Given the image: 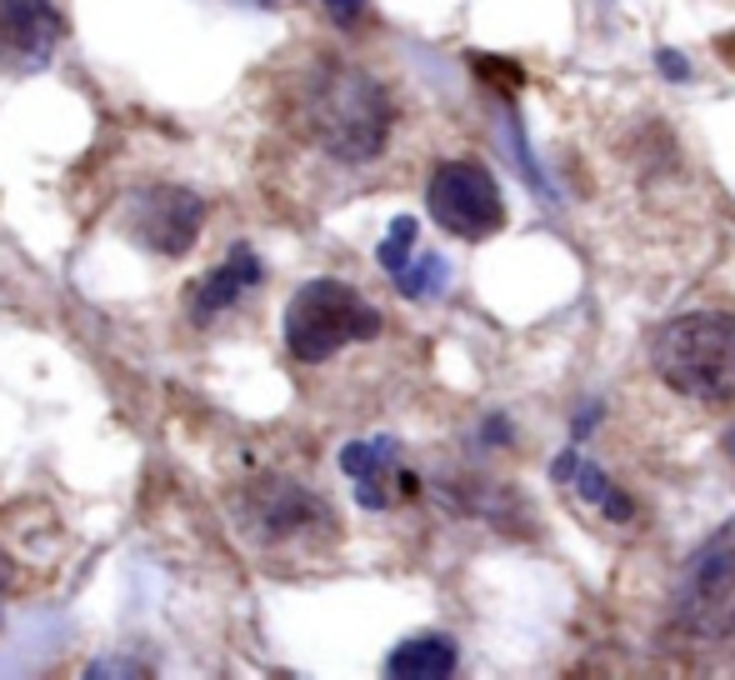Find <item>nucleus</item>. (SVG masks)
<instances>
[{
  "label": "nucleus",
  "mask_w": 735,
  "mask_h": 680,
  "mask_svg": "<svg viewBox=\"0 0 735 680\" xmlns=\"http://www.w3.org/2000/svg\"><path fill=\"white\" fill-rule=\"evenodd\" d=\"M240 526L256 540H291L316 526L335 530V516L325 511V501L316 491L285 481V476H265L261 485L240 491Z\"/></svg>",
  "instance_id": "7"
},
{
  "label": "nucleus",
  "mask_w": 735,
  "mask_h": 680,
  "mask_svg": "<svg viewBox=\"0 0 735 680\" xmlns=\"http://www.w3.org/2000/svg\"><path fill=\"white\" fill-rule=\"evenodd\" d=\"M60 36H66V21L50 0H0V71L5 75L46 71Z\"/></svg>",
  "instance_id": "8"
},
{
  "label": "nucleus",
  "mask_w": 735,
  "mask_h": 680,
  "mask_svg": "<svg viewBox=\"0 0 735 680\" xmlns=\"http://www.w3.org/2000/svg\"><path fill=\"white\" fill-rule=\"evenodd\" d=\"M415 235H420V225H415V215H395L391 221V231H386V241H380V250H376V260H380V270L386 275H401L405 266H411V246H415Z\"/></svg>",
  "instance_id": "13"
},
{
  "label": "nucleus",
  "mask_w": 735,
  "mask_h": 680,
  "mask_svg": "<svg viewBox=\"0 0 735 680\" xmlns=\"http://www.w3.org/2000/svg\"><path fill=\"white\" fill-rule=\"evenodd\" d=\"M671 610L680 631L696 641H735V520L690 551Z\"/></svg>",
  "instance_id": "4"
},
{
  "label": "nucleus",
  "mask_w": 735,
  "mask_h": 680,
  "mask_svg": "<svg viewBox=\"0 0 735 680\" xmlns=\"http://www.w3.org/2000/svg\"><path fill=\"white\" fill-rule=\"evenodd\" d=\"M11 586H15V565H11V555L0 551V625H5V600H11Z\"/></svg>",
  "instance_id": "20"
},
{
  "label": "nucleus",
  "mask_w": 735,
  "mask_h": 680,
  "mask_svg": "<svg viewBox=\"0 0 735 680\" xmlns=\"http://www.w3.org/2000/svg\"><path fill=\"white\" fill-rule=\"evenodd\" d=\"M651 365L665 386L686 400L731 406L735 400V316L690 310L665 320L651 340Z\"/></svg>",
  "instance_id": "2"
},
{
  "label": "nucleus",
  "mask_w": 735,
  "mask_h": 680,
  "mask_svg": "<svg viewBox=\"0 0 735 680\" xmlns=\"http://www.w3.org/2000/svg\"><path fill=\"white\" fill-rule=\"evenodd\" d=\"M455 666H461L455 641L436 631L411 635V641H401L386 656V676H401V680H446V676H455Z\"/></svg>",
  "instance_id": "11"
},
{
  "label": "nucleus",
  "mask_w": 735,
  "mask_h": 680,
  "mask_svg": "<svg viewBox=\"0 0 735 680\" xmlns=\"http://www.w3.org/2000/svg\"><path fill=\"white\" fill-rule=\"evenodd\" d=\"M595 425H601V400H591V406H585V411L576 415V431H570V435H576V441H581V435H591Z\"/></svg>",
  "instance_id": "21"
},
{
  "label": "nucleus",
  "mask_w": 735,
  "mask_h": 680,
  "mask_svg": "<svg viewBox=\"0 0 735 680\" xmlns=\"http://www.w3.org/2000/svg\"><path fill=\"white\" fill-rule=\"evenodd\" d=\"M391 95L376 75L325 60L316 66L300 91V130L306 141H316L331 161L341 165H366L386 151L391 141Z\"/></svg>",
  "instance_id": "1"
},
{
  "label": "nucleus",
  "mask_w": 735,
  "mask_h": 680,
  "mask_svg": "<svg viewBox=\"0 0 735 680\" xmlns=\"http://www.w3.org/2000/svg\"><path fill=\"white\" fill-rule=\"evenodd\" d=\"M380 326H386L380 310L356 285L335 281V275H316L285 305V351L300 365H325L351 340H376Z\"/></svg>",
  "instance_id": "3"
},
{
  "label": "nucleus",
  "mask_w": 735,
  "mask_h": 680,
  "mask_svg": "<svg viewBox=\"0 0 735 680\" xmlns=\"http://www.w3.org/2000/svg\"><path fill=\"white\" fill-rule=\"evenodd\" d=\"M725 450H731V460H735V431H731V435H725Z\"/></svg>",
  "instance_id": "23"
},
{
  "label": "nucleus",
  "mask_w": 735,
  "mask_h": 680,
  "mask_svg": "<svg viewBox=\"0 0 735 680\" xmlns=\"http://www.w3.org/2000/svg\"><path fill=\"white\" fill-rule=\"evenodd\" d=\"M446 281H451V266H446V256H436V250L415 256L411 266L395 275V285H401L405 301H430V295L446 291Z\"/></svg>",
  "instance_id": "12"
},
{
  "label": "nucleus",
  "mask_w": 735,
  "mask_h": 680,
  "mask_svg": "<svg viewBox=\"0 0 735 680\" xmlns=\"http://www.w3.org/2000/svg\"><path fill=\"white\" fill-rule=\"evenodd\" d=\"M570 485H576V495H581L585 505H601L605 495H610V481H605V470H601V466H591V460H585V466L576 470V481H570Z\"/></svg>",
  "instance_id": "14"
},
{
  "label": "nucleus",
  "mask_w": 735,
  "mask_h": 680,
  "mask_svg": "<svg viewBox=\"0 0 735 680\" xmlns=\"http://www.w3.org/2000/svg\"><path fill=\"white\" fill-rule=\"evenodd\" d=\"M481 441H490V446H510V421H506V415H490V421L481 425Z\"/></svg>",
  "instance_id": "19"
},
{
  "label": "nucleus",
  "mask_w": 735,
  "mask_h": 680,
  "mask_svg": "<svg viewBox=\"0 0 735 680\" xmlns=\"http://www.w3.org/2000/svg\"><path fill=\"white\" fill-rule=\"evenodd\" d=\"M395 456H401V441H395V435H376V441H351V446H341V470L356 481L360 511H386V505H391Z\"/></svg>",
  "instance_id": "10"
},
{
  "label": "nucleus",
  "mask_w": 735,
  "mask_h": 680,
  "mask_svg": "<svg viewBox=\"0 0 735 680\" xmlns=\"http://www.w3.org/2000/svg\"><path fill=\"white\" fill-rule=\"evenodd\" d=\"M655 66H661V75H665V81H690V66H686V60H680V50H661V56H655Z\"/></svg>",
  "instance_id": "17"
},
{
  "label": "nucleus",
  "mask_w": 735,
  "mask_h": 680,
  "mask_svg": "<svg viewBox=\"0 0 735 680\" xmlns=\"http://www.w3.org/2000/svg\"><path fill=\"white\" fill-rule=\"evenodd\" d=\"M126 231L155 256H186L205 231V200L186 186H145L126 206Z\"/></svg>",
  "instance_id": "6"
},
{
  "label": "nucleus",
  "mask_w": 735,
  "mask_h": 680,
  "mask_svg": "<svg viewBox=\"0 0 735 680\" xmlns=\"http://www.w3.org/2000/svg\"><path fill=\"white\" fill-rule=\"evenodd\" d=\"M426 206L440 231L461 235V241H486L506 225V200L486 165L475 161H446L426 186Z\"/></svg>",
  "instance_id": "5"
},
{
  "label": "nucleus",
  "mask_w": 735,
  "mask_h": 680,
  "mask_svg": "<svg viewBox=\"0 0 735 680\" xmlns=\"http://www.w3.org/2000/svg\"><path fill=\"white\" fill-rule=\"evenodd\" d=\"M85 676H141V666H120V660H95Z\"/></svg>",
  "instance_id": "22"
},
{
  "label": "nucleus",
  "mask_w": 735,
  "mask_h": 680,
  "mask_svg": "<svg viewBox=\"0 0 735 680\" xmlns=\"http://www.w3.org/2000/svg\"><path fill=\"white\" fill-rule=\"evenodd\" d=\"M581 466H585V460H581V450H576V446H566L556 460H550V481H556V485H570Z\"/></svg>",
  "instance_id": "15"
},
{
  "label": "nucleus",
  "mask_w": 735,
  "mask_h": 680,
  "mask_svg": "<svg viewBox=\"0 0 735 680\" xmlns=\"http://www.w3.org/2000/svg\"><path fill=\"white\" fill-rule=\"evenodd\" d=\"M265 281V266L261 256L250 246H230L226 260L215 270H205L195 285H186V305H190V316L195 320H211L221 316V310H230V305L240 301V295L250 291V285H261Z\"/></svg>",
  "instance_id": "9"
},
{
  "label": "nucleus",
  "mask_w": 735,
  "mask_h": 680,
  "mask_svg": "<svg viewBox=\"0 0 735 680\" xmlns=\"http://www.w3.org/2000/svg\"><path fill=\"white\" fill-rule=\"evenodd\" d=\"M601 511L610 520H616V526H626V520H636V505H630V495L626 491H616V485H610V495H605L601 501Z\"/></svg>",
  "instance_id": "16"
},
{
  "label": "nucleus",
  "mask_w": 735,
  "mask_h": 680,
  "mask_svg": "<svg viewBox=\"0 0 735 680\" xmlns=\"http://www.w3.org/2000/svg\"><path fill=\"white\" fill-rule=\"evenodd\" d=\"M321 5H325V11H331L341 25L360 21V11H366V0H321Z\"/></svg>",
  "instance_id": "18"
}]
</instances>
